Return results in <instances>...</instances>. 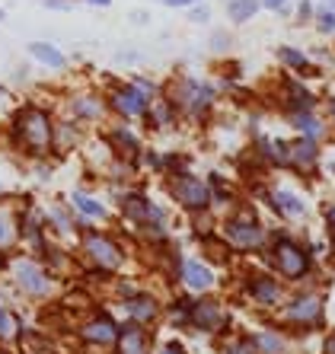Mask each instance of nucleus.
Returning <instances> with one entry per match:
<instances>
[{
    "label": "nucleus",
    "instance_id": "aec40b11",
    "mask_svg": "<svg viewBox=\"0 0 335 354\" xmlns=\"http://www.w3.org/2000/svg\"><path fill=\"white\" fill-rule=\"evenodd\" d=\"M125 313H128L131 322H141V326H147V322H154L156 316H160V304H156L150 294H144V290H134V294H128L122 300Z\"/></svg>",
    "mask_w": 335,
    "mask_h": 354
},
{
    "label": "nucleus",
    "instance_id": "dca6fc26",
    "mask_svg": "<svg viewBox=\"0 0 335 354\" xmlns=\"http://www.w3.org/2000/svg\"><path fill=\"white\" fill-rule=\"evenodd\" d=\"M115 335H118V322H115L106 310L93 313L90 319L80 326V338L87 345H112Z\"/></svg>",
    "mask_w": 335,
    "mask_h": 354
},
{
    "label": "nucleus",
    "instance_id": "c03bdc74",
    "mask_svg": "<svg viewBox=\"0 0 335 354\" xmlns=\"http://www.w3.org/2000/svg\"><path fill=\"white\" fill-rule=\"evenodd\" d=\"M3 19H7V10H0V23H3Z\"/></svg>",
    "mask_w": 335,
    "mask_h": 354
},
{
    "label": "nucleus",
    "instance_id": "f3484780",
    "mask_svg": "<svg viewBox=\"0 0 335 354\" xmlns=\"http://www.w3.org/2000/svg\"><path fill=\"white\" fill-rule=\"evenodd\" d=\"M106 112H109V106L99 93H77V96H71V115H74V122H80V124L102 122Z\"/></svg>",
    "mask_w": 335,
    "mask_h": 354
},
{
    "label": "nucleus",
    "instance_id": "72a5a7b5",
    "mask_svg": "<svg viewBox=\"0 0 335 354\" xmlns=\"http://www.w3.org/2000/svg\"><path fill=\"white\" fill-rule=\"evenodd\" d=\"M316 23L323 32H335V13H316Z\"/></svg>",
    "mask_w": 335,
    "mask_h": 354
},
{
    "label": "nucleus",
    "instance_id": "c756f323",
    "mask_svg": "<svg viewBox=\"0 0 335 354\" xmlns=\"http://www.w3.org/2000/svg\"><path fill=\"white\" fill-rule=\"evenodd\" d=\"M262 10V3L259 0H230V7H227V17H230V23H249V19L255 17Z\"/></svg>",
    "mask_w": 335,
    "mask_h": 354
},
{
    "label": "nucleus",
    "instance_id": "f257e3e1",
    "mask_svg": "<svg viewBox=\"0 0 335 354\" xmlns=\"http://www.w3.org/2000/svg\"><path fill=\"white\" fill-rule=\"evenodd\" d=\"M51 140H55V122H51L48 109L42 106H19L10 115V144L33 160H42L51 153Z\"/></svg>",
    "mask_w": 335,
    "mask_h": 354
},
{
    "label": "nucleus",
    "instance_id": "9d476101",
    "mask_svg": "<svg viewBox=\"0 0 335 354\" xmlns=\"http://www.w3.org/2000/svg\"><path fill=\"white\" fill-rule=\"evenodd\" d=\"M326 313V304L316 290H300L284 304V322L294 329H316Z\"/></svg>",
    "mask_w": 335,
    "mask_h": 354
},
{
    "label": "nucleus",
    "instance_id": "2eb2a0df",
    "mask_svg": "<svg viewBox=\"0 0 335 354\" xmlns=\"http://www.w3.org/2000/svg\"><path fill=\"white\" fill-rule=\"evenodd\" d=\"M115 354H150V332L141 322H125L115 335Z\"/></svg>",
    "mask_w": 335,
    "mask_h": 354
},
{
    "label": "nucleus",
    "instance_id": "f8f14e48",
    "mask_svg": "<svg viewBox=\"0 0 335 354\" xmlns=\"http://www.w3.org/2000/svg\"><path fill=\"white\" fill-rule=\"evenodd\" d=\"M284 166L297 169V173H313L319 166V144L310 138H294L284 144Z\"/></svg>",
    "mask_w": 335,
    "mask_h": 354
},
{
    "label": "nucleus",
    "instance_id": "6ab92c4d",
    "mask_svg": "<svg viewBox=\"0 0 335 354\" xmlns=\"http://www.w3.org/2000/svg\"><path fill=\"white\" fill-rule=\"evenodd\" d=\"M106 140H109V147H112V153L118 160H141V138L131 131L128 124H115V128H109Z\"/></svg>",
    "mask_w": 335,
    "mask_h": 354
},
{
    "label": "nucleus",
    "instance_id": "49530a36",
    "mask_svg": "<svg viewBox=\"0 0 335 354\" xmlns=\"http://www.w3.org/2000/svg\"><path fill=\"white\" fill-rule=\"evenodd\" d=\"M0 354H10V351H7V348H3V345H0Z\"/></svg>",
    "mask_w": 335,
    "mask_h": 354
},
{
    "label": "nucleus",
    "instance_id": "39448f33",
    "mask_svg": "<svg viewBox=\"0 0 335 354\" xmlns=\"http://www.w3.org/2000/svg\"><path fill=\"white\" fill-rule=\"evenodd\" d=\"M176 106V112L188 118H201L214 109V99H217V90L205 80H195V77H179L172 83V96H166Z\"/></svg>",
    "mask_w": 335,
    "mask_h": 354
},
{
    "label": "nucleus",
    "instance_id": "4468645a",
    "mask_svg": "<svg viewBox=\"0 0 335 354\" xmlns=\"http://www.w3.org/2000/svg\"><path fill=\"white\" fill-rule=\"evenodd\" d=\"M246 294L253 297L255 306H278L281 304V281L275 274L255 272L246 278Z\"/></svg>",
    "mask_w": 335,
    "mask_h": 354
},
{
    "label": "nucleus",
    "instance_id": "6e6552de",
    "mask_svg": "<svg viewBox=\"0 0 335 354\" xmlns=\"http://www.w3.org/2000/svg\"><path fill=\"white\" fill-rule=\"evenodd\" d=\"M170 195L188 214H205L211 207V185L205 179L192 176L188 169H179V173L170 176Z\"/></svg>",
    "mask_w": 335,
    "mask_h": 354
},
{
    "label": "nucleus",
    "instance_id": "ddd939ff",
    "mask_svg": "<svg viewBox=\"0 0 335 354\" xmlns=\"http://www.w3.org/2000/svg\"><path fill=\"white\" fill-rule=\"evenodd\" d=\"M179 284L188 290V294H205V290L214 288V268H208L205 262H198V259H179Z\"/></svg>",
    "mask_w": 335,
    "mask_h": 354
},
{
    "label": "nucleus",
    "instance_id": "a211bd4d",
    "mask_svg": "<svg viewBox=\"0 0 335 354\" xmlns=\"http://www.w3.org/2000/svg\"><path fill=\"white\" fill-rule=\"evenodd\" d=\"M19 243H23V233H19V214L10 205L0 201V259H10V252H17Z\"/></svg>",
    "mask_w": 335,
    "mask_h": 354
},
{
    "label": "nucleus",
    "instance_id": "4be33fe9",
    "mask_svg": "<svg viewBox=\"0 0 335 354\" xmlns=\"http://www.w3.org/2000/svg\"><path fill=\"white\" fill-rule=\"evenodd\" d=\"M144 122H147L154 131H172L176 122H179V112H176V106H172L170 99H150Z\"/></svg>",
    "mask_w": 335,
    "mask_h": 354
},
{
    "label": "nucleus",
    "instance_id": "e433bc0d",
    "mask_svg": "<svg viewBox=\"0 0 335 354\" xmlns=\"http://www.w3.org/2000/svg\"><path fill=\"white\" fill-rule=\"evenodd\" d=\"M323 217H326V230L332 233V239H335V205H329L326 211H323Z\"/></svg>",
    "mask_w": 335,
    "mask_h": 354
},
{
    "label": "nucleus",
    "instance_id": "1a4fd4ad",
    "mask_svg": "<svg viewBox=\"0 0 335 354\" xmlns=\"http://www.w3.org/2000/svg\"><path fill=\"white\" fill-rule=\"evenodd\" d=\"M122 214L128 217L138 230L144 233H154L156 239L166 236V211L160 205H154L147 195H138V192H131V195L122 198Z\"/></svg>",
    "mask_w": 335,
    "mask_h": 354
},
{
    "label": "nucleus",
    "instance_id": "9b49d317",
    "mask_svg": "<svg viewBox=\"0 0 335 354\" xmlns=\"http://www.w3.org/2000/svg\"><path fill=\"white\" fill-rule=\"evenodd\" d=\"M188 326L198 332H208V335H221L230 329V313L224 310L221 300L214 297H201V300H192V310H188Z\"/></svg>",
    "mask_w": 335,
    "mask_h": 354
},
{
    "label": "nucleus",
    "instance_id": "cd10ccee",
    "mask_svg": "<svg viewBox=\"0 0 335 354\" xmlns=\"http://www.w3.org/2000/svg\"><path fill=\"white\" fill-rule=\"evenodd\" d=\"M83 131H80V122H61L55 124V140H51V150L64 153V150H74L80 144Z\"/></svg>",
    "mask_w": 335,
    "mask_h": 354
},
{
    "label": "nucleus",
    "instance_id": "20e7f679",
    "mask_svg": "<svg viewBox=\"0 0 335 354\" xmlns=\"http://www.w3.org/2000/svg\"><path fill=\"white\" fill-rule=\"evenodd\" d=\"M150 99H154V83L134 77V80H128V83H115L106 96V106H109V112H115V115H122L131 122V118L147 115Z\"/></svg>",
    "mask_w": 335,
    "mask_h": 354
},
{
    "label": "nucleus",
    "instance_id": "f704fd0d",
    "mask_svg": "<svg viewBox=\"0 0 335 354\" xmlns=\"http://www.w3.org/2000/svg\"><path fill=\"white\" fill-rule=\"evenodd\" d=\"M42 7H45V10H61V13H67V10H71V0H42Z\"/></svg>",
    "mask_w": 335,
    "mask_h": 354
},
{
    "label": "nucleus",
    "instance_id": "79ce46f5",
    "mask_svg": "<svg viewBox=\"0 0 335 354\" xmlns=\"http://www.w3.org/2000/svg\"><path fill=\"white\" fill-rule=\"evenodd\" d=\"M329 118H332V124H335V96L329 99Z\"/></svg>",
    "mask_w": 335,
    "mask_h": 354
},
{
    "label": "nucleus",
    "instance_id": "5701e85b",
    "mask_svg": "<svg viewBox=\"0 0 335 354\" xmlns=\"http://www.w3.org/2000/svg\"><path fill=\"white\" fill-rule=\"evenodd\" d=\"M269 205L278 211L281 217H287V221H300L303 214H307V205H303V198L294 195L291 189H275L269 195Z\"/></svg>",
    "mask_w": 335,
    "mask_h": 354
},
{
    "label": "nucleus",
    "instance_id": "412c9836",
    "mask_svg": "<svg viewBox=\"0 0 335 354\" xmlns=\"http://www.w3.org/2000/svg\"><path fill=\"white\" fill-rule=\"evenodd\" d=\"M71 211H74L80 221H87V223H99V221H106L109 217V207L99 201V198H93L90 192H83V189H77L74 195H71Z\"/></svg>",
    "mask_w": 335,
    "mask_h": 354
},
{
    "label": "nucleus",
    "instance_id": "bb28decb",
    "mask_svg": "<svg viewBox=\"0 0 335 354\" xmlns=\"http://www.w3.org/2000/svg\"><path fill=\"white\" fill-rule=\"evenodd\" d=\"M284 93H287V106H291V112H303V109H316V96H313V93L307 90V86H303L300 80H294V77H287Z\"/></svg>",
    "mask_w": 335,
    "mask_h": 354
},
{
    "label": "nucleus",
    "instance_id": "473e14b6",
    "mask_svg": "<svg viewBox=\"0 0 335 354\" xmlns=\"http://www.w3.org/2000/svg\"><path fill=\"white\" fill-rule=\"evenodd\" d=\"M224 354H255V345H253V338L246 335V338H233L227 345V351Z\"/></svg>",
    "mask_w": 335,
    "mask_h": 354
},
{
    "label": "nucleus",
    "instance_id": "7ed1b4c3",
    "mask_svg": "<svg viewBox=\"0 0 335 354\" xmlns=\"http://www.w3.org/2000/svg\"><path fill=\"white\" fill-rule=\"evenodd\" d=\"M7 272H10L13 288L23 297H29V300H45L55 290V274L39 259H26V256L7 259Z\"/></svg>",
    "mask_w": 335,
    "mask_h": 354
},
{
    "label": "nucleus",
    "instance_id": "a18cd8bd",
    "mask_svg": "<svg viewBox=\"0 0 335 354\" xmlns=\"http://www.w3.org/2000/svg\"><path fill=\"white\" fill-rule=\"evenodd\" d=\"M3 195H7V189H3V182H0V198H3Z\"/></svg>",
    "mask_w": 335,
    "mask_h": 354
},
{
    "label": "nucleus",
    "instance_id": "c85d7f7f",
    "mask_svg": "<svg viewBox=\"0 0 335 354\" xmlns=\"http://www.w3.org/2000/svg\"><path fill=\"white\" fill-rule=\"evenodd\" d=\"M74 214L67 211L64 205H51L48 211H45V230H55L61 233V236H67V233H74Z\"/></svg>",
    "mask_w": 335,
    "mask_h": 354
},
{
    "label": "nucleus",
    "instance_id": "a19ab883",
    "mask_svg": "<svg viewBox=\"0 0 335 354\" xmlns=\"http://www.w3.org/2000/svg\"><path fill=\"white\" fill-rule=\"evenodd\" d=\"M192 19H198V23H205V19H208V10H205V7L192 10Z\"/></svg>",
    "mask_w": 335,
    "mask_h": 354
},
{
    "label": "nucleus",
    "instance_id": "7c9ffc66",
    "mask_svg": "<svg viewBox=\"0 0 335 354\" xmlns=\"http://www.w3.org/2000/svg\"><path fill=\"white\" fill-rule=\"evenodd\" d=\"M23 332V322L19 316L10 310V306H0V342H13Z\"/></svg>",
    "mask_w": 335,
    "mask_h": 354
},
{
    "label": "nucleus",
    "instance_id": "4c0bfd02",
    "mask_svg": "<svg viewBox=\"0 0 335 354\" xmlns=\"http://www.w3.org/2000/svg\"><path fill=\"white\" fill-rule=\"evenodd\" d=\"M160 354H185V348H182L179 342H170V345H163V351Z\"/></svg>",
    "mask_w": 335,
    "mask_h": 354
},
{
    "label": "nucleus",
    "instance_id": "423d86ee",
    "mask_svg": "<svg viewBox=\"0 0 335 354\" xmlns=\"http://www.w3.org/2000/svg\"><path fill=\"white\" fill-rule=\"evenodd\" d=\"M224 239H227L230 252H255L269 243V230L259 223V217L253 211H237L230 214L224 223Z\"/></svg>",
    "mask_w": 335,
    "mask_h": 354
},
{
    "label": "nucleus",
    "instance_id": "c9c22d12",
    "mask_svg": "<svg viewBox=\"0 0 335 354\" xmlns=\"http://www.w3.org/2000/svg\"><path fill=\"white\" fill-rule=\"evenodd\" d=\"M259 3H262L265 10H287L291 3H294V0H259Z\"/></svg>",
    "mask_w": 335,
    "mask_h": 354
},
{
    "label": "nucleus",
    "instance_id": "393cba45",
    "mask_svg": "<svg viewBox=\"0 0 335 354\" xmlns=\"http://www.w3.org/2000/svg\"><path fill=\"white\" fill-rule=\"evenodd\" d=\"M291 124H294L297 131H300V138H310V140H316V144L326 138V124H323V118L316 115V109L291 112Z\"/></svg>",
    "mask_w": 335,
    "mask_h": 354
},
{
    "label": "nucleus",
    "instance_id": "ea45409f",
    "mask_svg": "<svg viewBox=\"0 0 335 354\" xmlns=\"http://www.w3.org/2000/svg\"><path fill=\"white\" fill-rule=\"evenodd\" d=\"M323 354H335V332L326 338V345H323Z\"/></svg>",
    "mask_w": 335,
    "mask_h": 354
},
{
    "label": "nucleus",
    "instance_id": "58836bf2",
    "mask_svg": "<svg viewBox=\"0 0 335 354\" xmlns=\"http://www.w3.org/2000/svg\"><path fill=\"white\" fill-rule=\"evenodd\" d=\"M160 3H166V7H195L198 0H160Z\"/></svg>",
    "mask_w": 335,
    "mask_h": 354
},
{
    "label": "nucleus",
    "instance_id": "37998d69",
    "mask_svg": "<svg viewBox=\"0 0 335 354\" xmlns=\"http://www.w3.org/2000/svg\"><path fill=\"white\" fill-rule=\"evenodd\" d=\"M87 3H93V7H109L112 0H87Z\"/></svg>",
    "mask_w": 335,
    "mask_h": 354
},
{
    "label": "nucleus",
    "instance_id": "f03ea898",
    "mask_svg": "<svg viewBox=\"0 0 335 354\" xmlns=\"http://www.w3.org/2000/svg\"><path fill=\"white\" fill-rule=\"evenodd\" d=\"M80 252H83V259H87L90 268L106 272V274H115L125 265L122 243L106 230H93V227H87V230L80 233Z\"/></svg>",
    "mask_w": 335,
    "mask_h": 354
},
{
    "label": "nucleus",
    "instance_id": "a878e982",
    "mask_svg": "<svg viewBox=\"0 0 335 354\" xmlns=\"http://www.w3.org/2000/svg\"><path fill=\"white\" fill-rule=\"evenodd\" d=\"M249 338H253V345H255V354H284L287 351V342L278 329H259Z\"/></svg>",
    "mask_w": 335,
    "mask_h": 354
},
{
    "label": "nucleus",
    "instance_id": "b1692460",
    "mask_svg": "<svg viewBox=\"0 0 335 354\" xmlns=\"http://www.w3.org/2000/svg\"><path fill=\"white\" fill-rule=\"evenodd\" d=\"M29 58L39 61L42 67H48V71H64L67 67V55L57 45H51V41H29Z\"/></svg>",
    "mask_w": 335,
    "mask_h": 354
},
{
    "label": "nucleus",
    "instance_id": "0eeeda50",
    "mask_svg": "<svg viewBox=\"0 0 335 354\" xmlns=\"http://www.w3.org/2000/svg\"><path fill=\"white\" fill-rule=\"evenodd\" d=\"M269 256H271L275 272H278L281 278H287V281H303L307 274L313 272L310 249L300 246V243H297V239H291V236H278V239H275V243H271V249H269Z\"/></svg>",
    "mask_w": 335,
    "mask_h": 354
},
{
    "label": "nucleus",
    "instance_id": "2f4dec72",
    "mask_svg": "<svg viewBox=\"0 0 335 354\" xmlns=\"http://www.w3.org/2000/svg\"><path fill=\"white\" fill-rule=\"evenodd\" d=\"M278 55H281V64H284L287 71H294V74H307V71H310V58H307L300 48L284 45V48H278Z\"/></svg>",
    "mask_w": 335,
    "mask_h": 354
}]
</instances>
